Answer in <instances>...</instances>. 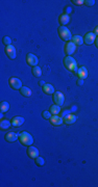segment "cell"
Returning <instances> with one entry per match:
<instances>
[{
	"label": "cell",
	"instance_id": "3957f363",
	"mask_svg": "<svg viewBox=\"0 0 98 187\" xmlns=\"http://www.w3.org/2000/svg\"><path fill=\"white\" fill-rule=\"evenodd\" d=\"M59 35L63 41L68 42V41H70V40H72L71 32H70V30L65 26H61L59 28Z\"/></svg>",
	"mask_w": 98,
	"mask_h": 187
},
{
	"label": "cell",
	"instance_id": "2e32d148",
	"mask_svg": "<svg viewBox=\"0 0 98 187\" xmlns=\"http://www.w3.org/2000/svg\"><path fill=\"white\" fill-rule=\"evenodd\" d=\"M59 21L62 24V26H66L67 24L70 23V17H69V15H67V14H62L59 18Z\"/></svg>",
	"mask_w": 98,
	"mask_h": 187
},
{
	"label": "cell",
	"instance_id": "9c48e42d",
	"mask_svg": "<svg viewBox=\"0 0 98 187\" xmlns=\"http://www.w3.org/2000/svg\"><path fill=\"white\" fill-rule=\"evenodd\" d=\"M5 53H6V55L8 56V58H10V59H15L16 56H17L16 49L13 45H10V46L5 47Z\"/></svg>",
	"mask_w": 98,
	"mask_h": 187
},
{
	"label": "cell",
	"instance_id": "e0dca14e",
	"mask_svg": "<svg viewBox=\"0 0 98 187\" xmlns=\"http://www.w3.org/2000/svg\"><path fill=\"white\" fill-rule=\"evenodd\" d=\"M76 120H77V117H76V115H74V114H68L67 117H64V122H65V124H67V125H72L73 123H75L76 122Z\"/></svg>",
	"mask_w": 98,
	"mask_h": 187
},
{
	"label": "cell",
	"instance_id": "f546056e",
	"mask_svg": "<svg viewBox=\"0 0 98 187\" xmlns=\"http://www.w3.org/2000/svg\"><path fill=\"white\" fill-rule=\"evenodd\" d=\"M77 85H79V86L83 85V79H78V80H77Z\"/></svg>",
	"mask_w": 98,
	"mask_h": 187
},
{
	"label": "cell",
	"instance_id": "d6a6232c",
	"mask_svg": "<svg viewBox=\"0 0 98 187\" xmlns=\"http://www.w3.org/2000/svg\"><path fill=\"white\" fill-rule=\"evenodd\" d=\"M95 45H96V47L98 48V37H96V40H95Z\"/></svg>",
	"mask_w": 98,
	"mask_h": 187
},
{
	"label": "cell",
	"instance_id": "277c9868",
	"mask_svg": "<svg viewBox=\"0 0 98 187\" xmlns=\"http://www.w3.org/2000/svg\"><path fill=\"white\" fill-rule=\"evenodd\" d=\"M64 101H65V96L63 92H54L53 94V102L54 104L59 105V106H62L64 104Z\"/></svg>",
	"mask_w": 98,
	"mask_h": 187
},
{
	"label": "cell",
	"instance_id": "ffe728a7",
	"mask_svg": "<svg viewBox=\"0 0 98 187\" xmlns=\"http://www.w3.org/2000/svg\"><path fill=\"white\" fill-rule=\"evenodd\" d=\"M20 92H21V95H22L23 97H30L32 94V90L28 88H26V86H22L21 90H20Z\"/></svg>",
	"mask_w": 98,
	"mask_h": 187
},
{
	"label": "cell",
	"instance_id": "d6986e66",
	"mask_svg": "<svg viewBox=\"0 0 98 187\" xmlns=\"http://www.w3.org/2000/svg\"><path fill=\"white\" fill-rule=\"evenodd\" d=\"M49 111L51 112V114L61 113V106H59V105H57V104L51 105V106H50V108H49Z\"/></svg>",
	"mask_w": 98,
	"mask_h": 187
},
{
	"label": "cell",
	"instance_id": "5b68a950",
	"mask_svg": "<svg viewBox=\"0 0 98 187\" xmlns=\"http://www.w3.org/2000/svg\"><path fill=\"white\" fill-rule=\"evenodd\" d=\"M10 85L13 90H21V88H22V82H21V80H20L19 78L12 77L10 79Z\"/></svg>",
	"mask_w": 98,
	"mask_h": 187
},
{
	"label": "cell",
	"instance_id": "7a4b0ae2",
	"mask_svg": "<svg viewBox=\"0 0 98 187\" xmlns=\"http://www.w3.org/2000/svg\"><path fill=\"white\" fill-rule=\"evenodd\" d=\"M18 135H19L20 143H22L23 146H26V147L32 146V143H34V138H32V136L30 135L28 132L22 131V132H20Z\"/></svg>",
	"mask_w": 98,
	"mask_h": 187
},
{
	"label": "cell",
	"instance_id": "83f0119b",
	"mask_svg": "<svg viewBox=\"0 0 98 187\" xmlns=\"http://www.w3.org/2000/svg\"><path fill=\"white\" fill-rule=\"evenodd\" d=\"M72 2H73V4H75V5L85 4V1H83V0H72Z\"/></svg>",
	"mask_w": 98,
	"mask_h": 187
},
{
	"label": "cell",
	"instance_id": "7402d4cb",
	"mask_svg": "<svg viewBox=\"0 0 98 187\" xmlns=\"http://www.w3.org/2000/svg\"><path fill=\"white\" fill-rule=\"evenodd\" d=\"M8 109H10V104H8V102L2 101L1 104H0V110H1V112H8Z\"/></svg>",
	"mask_w": 98,
	"mask_h": 187
},
{
	"label": "cell",
	"instance_id": "4fadbf2b",
	"mask_svg": "<svg viewBox=\"0 0 98 187\" xmlns=\"http://www.w3.org/2000/svg\"><path fill=\"white\" fill-rule=\"evenodd\" d=\"M12 126H14V127H20L21 125H23V123L25 122V120L23 119L22 117H14L12 119Z\"/></svg>",
	"mask_w": 98,
	"mask_h": 187
},
{
	"label": "cell",
	"instance_id": "9a60e30c",
	"mask_svg": "<svg viewBox=\"0 0 98 187\" xmlns=\"http://www.w3.org/2000/svg\"><path fill=\"white\" fill-rule=\"evenodd\" d=\"M42 88H43V92H44L46 95H53L54 94L53 85L49 84V83H45V85H43Z\"/></svg>",
	"mask_w": 98,
	"mask_h": 187
},
{
	"label": "cell",
	"instance_id": "484cf974",
	"mask_svg": "<svg viewBox=\"0 0 98 187\" xmlns=\"http://www.w3.org/2000/svg\"><path fill=\"white\" fill-rule=\"evenodd\" d=\"M2 42H3V44L5 45V47L10 46V45L12 44V40H10V37H4V38H3V40H2Z\"/></svg>",
	"mask_w": 98,
	"mask_h": 187
},
{
	"label": "cell",
	"instance_id": "836d02e7",
	"mask_svg": "<svg viewBox=\"0 0 98 187\" xmlns=\"http://www.w3.org/2000/svg\"><path fill=\"white\" fill-rule=\"evenodd\" d=\"M0 117H1V119H3V112H1V114H0Z\"/></svg>",
	"mask_w": 98,
	"mask_h": 187
},
{
	"label": "cell",
	"instance_id": "ba28073f",
	"mask_svg": "<svg viewBox=\"0 0 98 187\" xmlns=\"http://www.w3.org/2000/svg\"><path fill=\"white\" fill-rule=\"evenodd\" d=\"M96 40V34L94 33V32H88V33L85 35V38H83V43L86 45H88V46H90V45H92L95 42Z\"/></svg>",
	"mask_w": 98,
	"mask_h": 187
},
{
	"label": "cell",
	"instance_id": "30bf717a",
	"mask_svg": "<svg viewBox=\"0 0 98 187\" xmlns=\"http://www.w3.org/2000/svg\"><path fill=\"white\" fill-rule=\"evenodd\" d=\"M27 155L29 156L32 159H36L37 157H39L40 155V152L36 147H32V146H29L28 149H27Z\"/></svg>",
	"mask_w": 98,
	"mask_h": 187
},
{
	"label": "cell",
	"instance_id": "6da1fadb",
	"mask_svg": "<svg viewBox=\"0 0 98 187\" xmlns=\"http://www.w3.org/2000/svg\"><path fill=\"white\" fill-rule=\"evenodd\" d=\"M64 66L66 67V69H68L70 72H73L76 74L78 68H77V63L72 56H66L64 58Z\"/></svg>",
	"mask_w": 98,
	"mask_h": 187
},
{
	"label": "cell",
	"instance_id": "f1b7e54d",
	"mask_svg": "<svg viewBox=\"0 0 98 187\" xmlns=\"http://www.w3.org/2000/svg\"><path fill=\"white\" fill-rule=\"evenodd\" d=\"M68 114H70V110H65V111H62L61 112V117H63V119H64L65 117H67V115H68Z\"/></svg>",
	"mask_w": 98,
	"mask_h": 187
},
{
	"label": "cell",
	"instance_id": "52a82bcc",
	"mask_svg": "<svg viewBox=\"0 0 98 187\" xmlns=\"http://www.w3.org/2000/svg\"><path fill=\"white\" fill-rule=\"evenodd\" d=\"M26 61H27V63H28V66L34 68V67H37L38 63H39V59H38V57L34 55V54L28 53L26 56Z\"/></svg>",
	"mask_w": 98,
	"mask_h": 187
},
{
	"label": "cell",
	"instance_id": "8992f818",
	"mask_svg": "<svg viewBox=\"0 0 98 187\" xmlns=\"http://www.w3.org/2000/svg\"><path fill=\"white\" fill-rule=\"evenodd\" d=\"M76 51V45L73 42H68L65 45V53L67 54V56H71L74 52Z\"/></svg>",
	"mask_w": 98,
	"mask_h": 187
},
{
	"label": "cell",
	"instance_id": "1f68e13d",
	"mask_svg": "<svg viewBox=\"0 0 98 187\" xmlns=\"http://www.w3.org/2000/svg\"><path fill=\"white\" fill-rule=\"evenodd\" d=\"M39 84L41 85V86H43V85H45V81L41 80V81H40V82H39Z\"/></svg>",
	"mask_w": 98,
	"mask_h": 187
},
{
	"label": "cell",
	"instance_id": "ac0fdd59",
	"mask_svg": "<svg viewBox=\"0 0 98 187\" xmlns=\"http://www.w3.org/2000/svg\"><path fill=\"white\" fill-rule=\"evenodd\" d=\"M10 125H12V122L8 121V120H1V122H0V128H1V130H6V129L10 128Z\"/></svg>",
	"mask_w": 98,
	"mask_h": 187
},
{
	"label": "cell",
	"instance_id": "44dd1931",
	"mask_svg": "<svg viewBox=\"0 0 98 187\" xmlns=\"http://www.w3.org/2000/svg\"><path fill=\"white\" fill-rule=\"evenodd\" d=\"M72 42H73L74 44L77 46H80V45L83 44V39L80 37V35H73V38H72Z\"/></svg>",
	"mask_w": 98,
	"mask_h": 187
},
{
	"label": "cell",
	"instance_id": "5bb4252c",
	"mask_svg": "<svg viewBox=\"0 0 98 187\" xmlns=\"http://www.w3.org/2000/svg\"><path fill=\"white\" fill-rule=\"evenodd\" d=\"M76 75L78 76L79 79H86L87 76H88V71H87V69L85 68V67H80V68H78V70H77V72H76Z\"/></svg>",
	"mask_w": 98,
	"mask_h": 187
},
{
	"label": "cell",
	"instance_id": "4316f807",
	"mask_svg": "<svg viewBox=\"0 0 98 187\" xmlns=\"http://www.w3.org/2000/svg\"><path fill=\"white\" fill-rule=\"evenodd\" d=\"M85 4H86L87 6H93V5L95 4V1H94V0H86V1H85Z\"/></svg>",
	"mask_w": 98,
	"mask_h": 187
},
{
	"label": "cell",
	"instance_id": "cb8c5ba5",
	"mask_svg": "<svg viewBox=\"0 0 98 187\" xmlns=\"http://www.w3.org/2000/svg\"><path fill=\"white\" fill-rule=\"evenodd\" d=\"M36 163H37V165L38 166H43V165L45 164V160H44V158H42V157H37L36 158Z\"/></svg>",
	"mask_w": 98,
	"mask_h": 187
},
{
	"label": "cell",
	"instance_id": "8fae6325",
	"mask_svg": "<svg viewBox=\"0 0 98 187\" xmlns=\"http://www.w3.org/2000/svg\"><path fill=\"white\" fill-rule=\"evenodd\" d=\"M49 121H50V123H51L53 126H60V125H62L64 123L63 117L57 115V114H52L51 117L49 119Z\"/></svg>",
	"mask_w": 98,
	"mask_h": 187
},
{
	"label": "cell",
	"instance_id": "603a6c76",
	"mask_svg": "<svg viewBox=\"0 0 98 187\" xmlns=\"http://www.w3.org/2000/svg\"><path fill=\"white\" fill-rule=\"evenodd\" d=\"M32 74H34V77L40 78L42 76V70L40 67H34L32 68Z\"/></svg>",
	"mask_w": 98,
	"mask_h": 187
},
{
	"label": "cell",
	"instance_id": "4dcf8cb0",
	"mask_svg": "<svg viewBox=\"0 0 98 187\" xmlns=\"http://www.w3.org/2000/svg\"><path fill=\"white\" fill-rule=\"evenodd\" d=\"M94 33L96 34V37H98V26L95 27V29H94Z\"/></svg>",
	"mask_w": 98,
	"mask_h": 187
},
{
	"label": "cell",
	"instance_id": "d4e9b609",
	"mask_svg": "<svg viewBox=\"0 0 98 187\" xmlns=\"http://www.w3.org/2000/svg\"><path fill=\"white\" fill-rule=\"evenodd\" d=\"M42 117H43V119H45V120H49L51 117V112L48 111V110H45V111L42 112Z\"/></svg>",
	"mask_w": 98,
	"mask_h": 187
},
{
	"label": "cell",
	"instance_id": "7c38bea8",
	"mask_svg": "<svg viewBox=\"0 0 98 187\" xmlns=\"http://www.w3.org/2000/svg\"><path fill=\"white\" fill-rule=\"evenodd\" d=\"M4 138L6 141H8V143H14V141H16L18 138H19V135H18L17 133H15V132H8V133H6V135L4 136Z\"/></svg>",
	"mask_w": 98,
	"mask_h": 187
}]
</instances>
